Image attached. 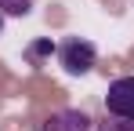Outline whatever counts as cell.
Wrapping results in <instances>:
<instances>
[{
  "label": "cell",
  "mask_w": 134,
  "mask_h": 131,
  "mask_svg": "<svg viewBox=\"0 0 134 131\" xmlns=\"http://www.w3.org/2000/svg\"><path fill=\"white\" fill-rule=\"evenodd\" d=\"M98 131H134V120H120V117H109L105 113V120L98 124Z\"/></svg>",
  "instance_id": "cell-5"
},
{
  "label": "cell",
  "mask_w": 134,
  "mask_h": 131,
  "mask_svg": "<svg viewBox=\"0 0 134 131\" xmlns=\"http://www.w3.org/2000/svg\"><path fill=\"white\" fill-rule=\"evenodd\" d=\"M25 55H29V62H40L44 55H51V40H36L29 51H25Z\"/></svg>",
  "instance_id": "cell-6"
},
{
  "label": "cell",
  "mask_w": 134,
  "mask_h": 131,
  "mask_svg": "<svg viewBox=\"0 0 134 131\" xmlns=\"http://www.w3.org/2000/svg\"><path fill=\"white\" fill-rule=\"evenodd\" d=\"M40 131H91V117L80 113V109H62L54 117H47Z\"/></svg>",
  "instance_id": "cell-3"
},
{
  "label": "cell",
  "mask_w": 134,
  "mask_h": 131,
  "mask_svg": "<svg viewBox=\"0 0 134 131\" xmlns=\"http://www.w3.org/2000/svg\"><path fill=\"white\" fill-rule=\"evenodd\" d=\"M105 113L120 120H134V77H116L105 95Z\"/></svg>",
  "instance_id": "cell-2"
},
{
  "label": "cell",
  "mask_w": 134,
  "mask_h": 131,
  "mask_svg": "<svg viewBox=\"0 0 134 131\" xmlns=\"http://www.w3.org/2000/svg\"><path fill=\"white\" fill-rule=\"evenodd\" d=\"M33 4L36 0H0V15L4 18H25L33 11Z\"/></svg>",
  "instance_id": "cell-4"
},
{
  "label": "cell",
  "mask_w": 134,
  "mask_h": 131,
  "mask_svg": "<svg viewBox=\"0 0 134 131\" xmlns=\"http://www.w3.org/2000/svg\"><path fill=\"white\" fill-rule=\"evenodd\" d=\"M58 66L65 69L69 77H83L98 66V47L83 37H65L58 44Z\"/></svg>",
  "instance_id": "cell-1"
},
{
  "label": "cell",
  "mask_w": 134,
  "mask_h": 131,
  "mask_svg": "<svg viewBox=\"0 0 134 131\" xmlns=\"http://www.w3.org/2000/svg\"><path fill=\"white\" fill-rule=\"evenodd\" d=\"M0 37H4V15H0Z\"/></svg>",
  "instance_id": "cell-7"
}]
</instances>
